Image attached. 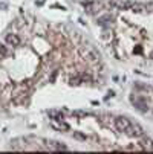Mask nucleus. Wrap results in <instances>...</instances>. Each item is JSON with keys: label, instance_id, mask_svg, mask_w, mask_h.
I'll use <instances>...</instances> for the list:
<instances>
[{"label": "nucleus", "instance_id": "20e7f679", "mask_svg": "<svg viewBox=\"0 0 153 154\" xmlns=\"http://www.w3.org/2000/svg\"><path fill=\"white\" fill-rule=\"evenodd\" d=\"M127 136H132V137H143L144 136V128L139 125V124H133L132 122V127H130V131Z\"/></svg>", "mask_w": 153, "mask_h": 154}, {"label": "nucleus", "instance_id": "9d476101", "mask_svg": "<svg viewBox=\"0 0 153 154\" xmlns=\"http://www.w3.org/2000/svg\"><path fill=\"white\" fill-rule=\"evenodd\" d=\"M74 137L75 139H80V140H86V136L81 134V133H74Z\"/></svg>", "mask_w": 153, "mask_h": 154}, {"label": "nucleus", "instance_id": "f03ea898", "mask_svg": "<svg viewBox=\"0 0 153 154\" xmlns=\"http://www.w3.org/2000/svg\"><path fill=\"white\" fill-rule=\"evenodd\" d=\"M115 127H117V130H118V131L129 134L130 127H132V121H130V119H127V118H124V116H120V118L115 119Z\"/></svg>", "mask_w": 153, "mask_h": 154}, {"label": "nucleus", "instance_id": "9b49d317", "mask_svg": "<svg viewBox=\"0 0 153 154\" xmlns=\"http://www.w3.org/2000/svg\"><path fill=\"white\" fill-rule=\"evenodd\" d=\"M71 84H72V85L80 84V78H78V76H75V78H71Z\"/></svg>", "mask_w": 153, "mask_h": 154}, {"label": "nucleus", "instance_id": "39448f33", "mask_svg": "<svg viewBox=\"0 0 153 154\" xmlns=\"http://www.w3.org/2000/svg\"><path fill=\"white\" fill-rule=\"evenodd\" d=\"M46 145H48V150H52V151H61V150L65 151V150H68L65 144H60V142H57V140H48Z\"/></svg>", "mask_w": 153, "mask_h": 154}, {"label": "nucleus", "instance_id": "f257e3e1", "mask_svg": "<svg viewBox=\"0 0 153 154\" xmlns=\"http://www.w3.org/2000/svg\"><path fill=\"white\" fill-rule=\"evenodd\" d=\"M80 52H81V55H83L87 61H91V63H97V61L100 60V54H98V50H97L94 46H91V44L83 46V47L80 49Z\"/></svg>", "mask_w": 153, "mask_h": 154}, {"label": "nucleus", "instance_id": "6e6552de", "mask_svg": "<svg viewBox=\"0 0 153 154\" xmlns=\"http://www.w3.org/2000/svg\"><path fill=\"white\" fill-rule=\"evenodd\" d=\"M132 102H133V104L139 108V110H143V111H146L147 110V104H146V102L143 101V99H138V98H132Z\"/></svg>", "mask_w": 153, "mask_h": 154}, {"label": "nucleus", "instance_id": "1a4fd4ad", "mask_svg": "<svg viewBox=\"0 0 153 154\" xmlns=\"http://www.w3.org/2000/svg\"><path fill=\"white\" fill-rule=\"evenodd\" d=\"M5 55H8V49H6V46L0 44V57H5Z\"/></svg>", "mask_w": 153, "mask_h": 154}, {"label": "nucleus", "instance_id": "7ed1b4c3", "mask_svg": "<svg viewBox=\"0 0 153 154\" xmlns=\"http://www.w3.org/2000/svg\"><path fill=\"white\" fill-rule=\"evenodd\" d=\"M112 6L115 8H118V9H130L133 8V11H139V8H143V6H139L138 3H133V2H127V0H112L110 2Z\"/></svg>", "mask_w": 153, "mask_h": 154}, {"label": "nucleus", "instance_id": "423d86ee", "mask_svg": "<svg viewBox=\"0 0 153 154\" xmlns=\"http://www.w3.org/2000/svg\"><path fill=\"white\" fill-rule=\"evenodd\" d=\"M141 150H149V151H153V140L150 137H144L141 139Z\"/></svg>", "mask_w": 153, "mask_h": 154}, {"label": "nucleus", "instance_id": "0eeeda50", "mask_svg": "<svg viewBox=\"0 0 153 154\" xmlns=\"http://www.w3.org/2000/svg\"><path fill=\"white\" fill-rule=\"evenodd\" d=\"M6 43H8L9 46H19V44H20V38H19V35H16V34H8V35H6Z\"/></svg>", "mask_w": 153, "mask_h": 154}]
</instances>
